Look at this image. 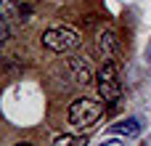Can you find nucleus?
<instances>
[{"instance_id":"5","label":"nucleus","mask_w":151,"mask_h":146,"mask_svg":"<svg viewBox=\"0 0 151 146\" xmlns=\"http://www.w3.org/2000/svg\"><path fill=\"white\" fill-rule=\"evenodd\" d=\"M69 69H72L74 80H77L80 85H88V82L93 80V69H90V64H88L82 56H69Z\"/></svg>"},{"instance_id":"6","label":"nucleus","mask_w":151,"mask_h":146,"mask_svg":"<svg viewBox=\"0 0 151 146\" xmlns=\"http://www.w3.org/2000/svg\"><path fill=\"white\" fill-rule=\"evenodd\" d=\"M32 13V8L21 0H3V19H19V21H27Z\"/></svg>"},{"instance_id":"10","label":"nucleus","mask_w":151,"mask_h":146,"mask_svg":"<svg viewBox=\"0 0 151 146\" xmlns=\"http://www.w3.org/2000/svg\"><path fill=\"white\" fill-rule=\"evenodd\" d=\"M146 56H149V61H151V45H149V51H146Z\"/></svg>"},{"instance_id":"7","label":"nucleus","mask_w":151,"mask_h":146,"mask_svg":"<svg viewBox=\"0 0 151 146\" xmlns=\"http://www.w3.org/2000/svg\"><path fill=\"white\" fill-rule=\"evenodd\" d=\"M111 133H119V136H127V138H135V136L141 133V122H138L135 117H130V120H122V122L111 125Z\"/></svg>"},{"instance_id":"11","label":"nucleus","mask_w":151,"mask_h":146,"mask_svg":"<svg viewBox=\"0 0 151 146\" xmlns=\"http://www.w3.org/2000/svg\"><path fill=\"white\" fill-rule=\"evenodd\" d=\"M16 146H29V144H16Z\"/></svg>"},{"instance_id":"4","label":"nucleus","mask_w":151,"mask_h":146,"mask_svg":"<svg viewBox=\"0 0 151 146\" xmlns=\"http://www.w3.org/2000/svg\"><path fill=\"white\" fill-rule=\"evenodd\" d=\"M96 51H98V56H101L104 61L117 59V53H119V37H117L111 29H104V32L96 37Z\"/></svg>"},{"instance_id":"3","label":"nucleus","mask_w":151,"mask_h":146,"mask_svg":"<svg viewBox=\"0 0 151 146\" xmlns=\"http://www.w3.org/2000/svg\"><path fill=\"white\" fill-rule=\"evenodd\" d=\"M98 96L106 101V104H117L119 96H122V85L117 80V66L111 61H104V66L98 69Z\"/></svg>"},{"instance_id":"1","label":"nucleus","mask_w":151,"mask_h":146,"mask_svg":"<svg viewBox=\"0 0 151 146\" xmlns=\"http://www.w3.org/2000/svg\"><path fill=\"white\" fill-rule=\"evenodd\" d=\"M101 114H104V104L101 101H93V98H77L69 106V122L77 125V128L96 125L101 120Z\"/></svg>"},{"instance_id":"2","label":"nucleus","mask_w":151,"mask_h":146,"mask_svg":"<svg viewBox=\"0 0 151 146\" xmlns=\"http://www.w3.org/2000/svg\"><path fill=\"white\" fill-rule=\"evenodd\" d=\"M80 43H82L80 35L74 29H69V27H53V29H48L42 35V45L48 51H53V53H69V51L80 48Z\"/></svg>"},{"instance_id":"8","label":"nucleus","mask_w":151,"mask_h":146,"mask_svg":"<svg viewBox=\"0 0 151 146\" xmlns=\"http://www.w3.org/2000/svg\"><path fill=\"white\" fill-rule=\"evenodd\" d=\"M53 146H88V138L85 136H61L53 141Z\"/></svg>"},{"instance_id":"9","label":"nucleus","mask_w":151,"mask_h":146,"mask_svg":"<svg viewBox=\"0 0 151 146\" xmlns=\"http://www.w3.org/2000/svg\"><path fill=\"white\" fill-rule=\"evenodd\" d=\"M101 146H127V144H125L122 138H106V141H104Z\"/></svg>"}]
</instances>
